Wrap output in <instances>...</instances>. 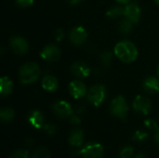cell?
<instances>
[{"label": "cell", "instance_id": "cell-1", "mask_svg": "<svg viewBox=\"0 0 159 158\" xmlns=\"http://www.w3.org/2000/svg\"><path fill=\"white\" fill-rule=\"evenodd\" d=\"M114 53L116 58L124 63H131L138 58V49L136 46L129 40L118 42L115 46Z\"/></svg>", "mask_w": 159, "mask_h": 158}, {"label": "cell", "instance_id": "cell-2", "mask_svg": "<svg viewBox=\"0 0 159 158\" xmlns=\"http://www.w3.org/2000/svg\"><path fill=\"white\" fill-rule=\"evenodd\" d=\"M40 68L34 61L24 63L19 70V78L21 84L31 85L35 83L40 76Z\"/></svg>", "mask_w": 159, "mask_h": 158}, {"label": "cell", "instance_id": "cell-3", "mask_svg": "<svg viewBox=\"0 0 159 158\" xmlns=\"http://www.w3.org/2000/svg\"><path fill=\"white\" fill-rule=\"evenodd\" d=\"M107 91L106 88L103 85L97 84L92 86L89 90L87 94L88 101L94 106L99 107L106 99Z\"/></svg>", "mask_w": 159, "mask_h": 158}, {"label": "cell", "instance_id": "cell-4", "mask_svg": "<svg viewBox=\"0 0 159 158\" xmlns=\"http://www.w3.org/2000/svg\"><path fill=\"white\" fill-rule=\"evenodd\" d=\"M110 112L111 114L117 118L125 119L128 112H129V105L126 99L123 96L116 97L110 104Z\"/></svg>", "mask_w": 159, "mask_h": 158}, {"label": "cell", "instance_id": "cell-5", "mask_svg": "<svg viewBox=\"0 0 159 158\" xmlns=\"http://www.w3.org/2000/svg\"><path fill=\"white\" fill-rule=\"evenodd\" d=\"M103 153L104 150L102 144L98 142H89L75 154L81 156L83 158H102Z\"/></svg>", "mask_w": 159, "mask_h": 158}, {"label": "cell", "instance_id": "cell-6", "mask_svg": "<svg viewBox=\"0 0 159 158\" xmlns=\"http://www.w3.org/2000/svg\"><path fill=\"white\" fill-rule=\"evenodd\" d=\"M132 107L136 113L143 115H147L152 109V102L146 96L138 95L132 102Z\"/></svg>", "mask_w": 159, "mask_h": 158}, {"label": "cell", "instance_id": "cell-7", "mask_svg": "<svg viewBox=\"0 0 159 158\" xmlns=\"http://www.w3.org/2000/svg\"><path fill=\"white\" fill-rule=\"evenodd\" d=\"M52 111L57 117L61 118V119L71 117L74 114V109L72 105L65 101L56 102L52 105Z\"/></svg>", "mask_w": 159, "mask_h": 158}, {"label": "cell", "instance_id": "cell-8", "mask_svg": "<svg viewBox=\"0 0 159 158\" xmlns=\"http://www.w3.org/2000/svg\"><path fill=\"white\" fill-rule=\"evenodd\" d=\"M88 39V32L82 26L73 28L69 33V40L75 46H81L85 44Z\"/></svg>", "mask_w": 159, "mask_h": 158}, {"label": "cell", "instance_id": "cell-9", "mask_svg": "<svg viewBox=\"0 0 159 158\" xmlns=\"http://www.w3.org/2000/svg\"><path fill=\"white\" fill-rule=\"evenodd\" d=\"M40 57L48 62L57 61L61 57V49L56 45L48 44L46 47H44L43 49L41 50Z\"/></svg>", "mask_w": 159, "mask_h": 158}, {"label": "cell", "instance_id": "cell-10", "mask_svg": "<svg viewBox=\"0 0 159 158\" xmlns=\"http://www.w3.org/2000/svg\"><path fill=\"white\" fill-rule=\"evenodd\" d=\"M124 16L133 24L138 23L141 19V7L139 4L137 2H129L127 4L125 7Z\"/></svg>", "mask_w": 159, "mask_h": 158}, {"label": "cell", "instance_id": "cell-11", "mask_svg": "<svg viewBox=\"0 0 159 158\" xmlns=\"http://www.w3.org/2000/svg\"><path fill=\"white\" fill-rule=\"evenodd\" d=\"M9 46L12 51L17 55H24L29 50L27 41L21 36H13L9 40Z\"/></svg>", "mask_w": 159, "mask_h": 158}, {"label": "cell", "instance_id": "cell-12", "mask_svg": "<svg viewBox=\"0 0 159 158\" xmlns=\"http://www.w3.org/2000/svg\"><path fill=\"white\" fill-rule=\"evenodd\" d=\"M69 93L74 99H81L88 94V88L86 85L80 80H73L68 86Z\"/></svg>", "mask_w": 159, "mask_h": 158}, {"label": "cell", "instance_id": "cell-13", "mask_svg": "<svg viewBox=\"0 0 159 158\" xmlns=\"http://www.w3.org/2000/svg\"><path fill=\"white\" fill-rule=\"evenodd\" d=\"M71 72L76 78L83 79L90 74V68L87 63L83 61H77L71 66Z\"/></svg>", "mask_w": 159, "mask_h": 158}, {"label": "cell", "instance_id": "cell-14", "mask_svg": "<svg viewBox=\"0 0 159 158\" xmlns=\"http://www.w3.org/2000/svg\"><path fill=\"white\" fill-rule=\"evenodd\" d=\"M28 123L36 129H43L45 126V116L40 111L34 110L28 115Z\"/></svg>", "mask_w": 159, "mask_h": 158}, {"label": "cell", "instance_id": "cell-15", "mask_svg": "<svg viewBox=\"0 0 159 158\" xmlns=\"http://www.w3.org/2000/svg\"><path fill=\"white\" fill-rule=\"evenodd\" d=\"M143 88L148 94H157L159 92V79L156 76H148L143 82Z\"/></svg>", "mask_w": 159, "mask_h": 158}, {"label": "cell", "instance_id": "cell-16", "mask_svg": "<svg viewBox=\"0 0 159 158\" xmlns=\"http://www.w3.org/2000/svg\"><path fill=\"white\" fill-rule=\"evenodd\" d=\"M41 85H42V88L46 91L53 92V91H55L58 88V87H59V81H58V79L55 76L50 75V74H47V75H45L42 78Z\"/></svg>", "mask_w": 159, "mask_h": 158}, {"label": "cell", "instance_id": "cell-17", "mask_svg": "<svg viewBox=\"0 0 159 158\" xmlns=\"http://www.w3.org/2000/svg\"><path fill=\"white\" fill-rule=\"evenodd\" d=\"M84 137H85V135H84V132L82 129H75L70 133V136L68 139L69 144L72 146H75V147H79L84 142Z\"/></svg>", "mask_w": 159, "mask_h": 158}, {"label": "cell", "instance_id": "cell-18", "mask_svg": "<svg viewBox=\"0 0 159 158\" xmlns=\"http://www.w3.org/2000/svg\"><path fill=\"white\" fill-rule=\"evenodd\" d=\"M13 89V83L7 76H3L0 79V95L2 97L8 96Z\"/></svg>", "mask_w": 159, "mask_h": 158}, {"label": "cell", "instance_id": "cell-19", "mask_svg": "<svg viewBox=\"0 0 159 158\" xmlns=\"http://www.w3.org/2000/svg\"><path fill=\"white\" fill-rule=\"evenodd\" d=\"M124 12H125V7H120V6H115V7H110L107 10L106 16L109 19H118L124 16Z\"/></svg>", "mask_w": 159, "mask_h": 158}, {"label": "cell", "instance_id": "cell-20", "mask_svg": "<svg viewBox=\"0 0 159 158\" xmlns=\"http://www.w3.org/2000/svg\"><path fill=\"white\" fill-rule=\"evenodd\" d=\"M15 117V112L13 109L8 108V107H4L0 111V118L2 122L4 123H8L13 120Z\"/></svg>", "mask_w": 159, "mask_h": 158}, {"label": "cell", "instance_id": "cell-21", "mask_svg": "<svg viewBox=\"0 0 159 158\" xmlns=\"http://www.w3.org/2000/svg\"><path fill=\"white\" fill-rule=\"evenodd\" d=\"M132 27H133V23L128 20V19H123L120 20L119 24H118V30L122 34H130V32L132 31Z\"/></svg>", "mask_w": 159, "mask_h": 158}, {"label": "cell", "instance_id": "cell-22", "mask_svg": "<svg viewBox=\"0 0 159 158\" xmlns=\"http://www.w3.org/2000/svg\"><path fill=\"white\" fill-rule=\"evenodd\" d=\"M51 154L49 150L45 146H40L36 148L33 154V158H50Z\"/></svg>", "mask_w": 159, "mask_h": 158}, {"label": "cell", "instance_id": "cell-23", "mask_svg": "<svg viewBox=\"0 0 159 158\" xmlns=\"http://www.w3.org/2000/svg\"><path fill=\"white\" fill-rule=\"evenodd\" d=\"M101 61L102 63V65L104 66H109L112 62V59H113V54L111 51H104L101 54Z\"/></svg>", "mask_w": 159, "mask_h": 158}, {"label": "cell", "instance_id": "cell-24", "mask_svg": "<svg viewBox=\"0 0 159 158\" xmlns=\"http://www.w3.org/2000/svg\"><path fill=\"white\" fill-rule=\"evenodd\" d=\"M147 138H148V133L142 131V130H136L134 134L132 135V140L135 142H144Z\"/></svg>", "mask_w": 159, "mask_h": 158}, {"label": "cell", "instance_id": "cell-25", "mask_svg": "<svg viewBox=\"0 0 159 158\" xmlns=\"http://www.w3.org/2000/svg\"><path fill=\"white\" fill-rule=\"evenodd\" d=\"M8 158H29V152L25 149H18L14 151Z\"/></svg>", "mask_w": 159, "mask_h": 158}, {"label": "cell", "instance_id": "cell-26", "mask_svg": "<svg viewBox=\"0 0 159 158\" xmlns=\"http://www.w3.org/2000/svg\"><path fill=\"white\" fill-rule=\"evenodd\" d=\"M133 152H134L133 147L126 146L120 152V158H130L133 156Z\"/></svg>", "mask_w": 159, "mask_h": 158}, {"label": "cell", "instance_id": "cell-27", "mask_svg": "<svg viewBox=\"0 0 159 158\" xmlns=\"http://www.w3.org/2000/svg\"><path fill=\"white\" fill-rule=\"evenodd\" d=\"M43 129L48 135H50V136L54 135L57 132V128L53 124H45V126L43 127Z\"/></svg>", "mask_w": 159, "mask_h": 158}, {"label": "cell", "instance_id": "cell-28", "mask_svg": "<svg viewBox=\"0 0 159 158\" xmlns=\"http://www.w3.org/2000/svg\"><path fill=\"white\" fill-rule=\"evenodd\" d=\"M15 4L20 8H25L32 6L34 4V0H15Z\"/></svg>", "mask_w": 159, "mask_h": 158}, {"label": "cell", "instance_id": "cell-29", "mask_svg": "<svg viewBox=\"0 0 159 158\" xmlns=\"http://www.w3.org/2000/svg\"><path fill=\"white\" fill-rule=\"evenodd\" d=\"M144 126H145L147 129H149L150 130H156V129H157V122H156L154 119H151V118L146 119V120L144 121Z\"/></svg>", "mask_w": 159, "mask_h": 158}, {"label": "cell", "instance_id": "cell-30", "mask_svg": "<svg viewBox=\"0 0 159 158\" xmlns=\"http://www.w3.org/2000/svg\"><path fill=\"white\" fill-rule=\"evenodd\" d=\"M64 35H65V33L62 29H58L54 34V37L57 42H61L64 38Z\"/></svg>", "mask_w": 159, "mask_h": 158}, {"label": "cell", "instance_id": "cell-31", "mask_svg": "<svg viewBox=\"0 0 159 158\" xmlns=\"http://www.w3.org/2000/svg\"><path fill=\"white\" fill-rule=\"evenodd\" d=\"M70 123L73 125V126H78V125H80V123H81V118L78 116V115H72L71 117H70Z\"/></svg>", "mask_w": 159, "mask_h": 158}, {"label": "cell", "instance_id": "cell-32", "mask_svg": "<svg viewBox=\"0 0 159 158\" xmlns=\"http://www.w3.org/2000/svg\"><path fill=\"white\" fill-rule=\"evenodd\" d=\"M155 141L159 145V128L156 129V133H155Z\"/></svg>", "mask_w": 159, "mask_h": 158}, {"label": "cell", "instance_id": "cell-33", "mask_svg": "<svg viewBox=\"0 0 159 158\" xmlns=\"http://www.w3.org/2000/svg\"><path fill=\"white\" fill-rule=\"evenodd\" d=\"M76 112L79 114V115H81V114H84V112H85V108H84V106H78L77 108H76Z\"/></svg>", "mask_w": 159, "mask_h": 158}, {"label": "cell", "instance_id": "cell-34", "mask_svg": "<svg viewBox=\"0 0 159 158\" xmlns=\"http://www.w3.org/2000/svg\"><path fill=\"white\" fill-rule=\"evenodd\" d=\"M83 0H68V2L71 4V5H77L79 3H81Z\"/></svg>", "mask_w": 159, "mask_h": 158}, {"label": "cell", "instance_id": "cell-35", "mask_svg": "<svg viewBox=\"0 0 159 158\" xmlns=\"http://www.w3.org/2000/svg\"><path fill=\"white\" fill-rule=\"evenodd\" d=\"M116 1H117L119 4H122V5H127V4H129L131 0H116Z\"/></svg>", "mask_w": 159, "mask_h": 158}, {"label": "cell", "instance_id": "cell-36", "mask_svg": "<svg viewBox=\"0 0 159 158\" xmlns=\"http://www.w3.org/2000/svg\"><path fill=\"white\" fill-rule=\"evenodd\" d=\"M134 158H147L146 157V156L144 155V154H142V153H140V154H138V155H136Z\"/></svg>", "mask_w": 159, "mask_h": 158}, {"label": "cell", "instance_id": "cell-37", "mask_svg": "<svg viewBox=\"0 0 159 158\" xmlns=\"http://www.w3.org/2000/svg\"><path fill=\"white\" fill-rule=\"evenodd\" d=\"M154 1H155V2H156V3H157V4L159 6V0H154Z\"/></svg>", "mask_w": 159, "mask_h": 158}, {"label": "cell", "instance_id": "cell-38", "mask_svg": "<svg viewBox=\"0 0 159 158\" xmlns=\"http://www.w3.org/2000/svg\"><path fill=\"white\" fill-rule=\"evenodd\" d=\"M157 75H158V77H159V66H158V68H157Z\"/></svg>", "mask_w": 159, "mask_h": 158}]
</instances>
